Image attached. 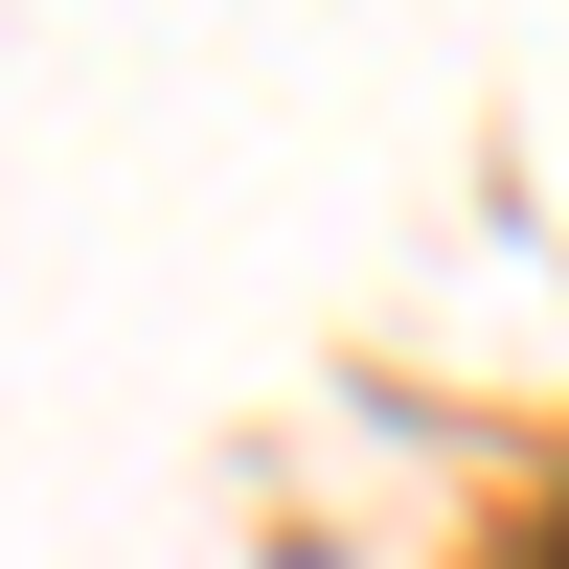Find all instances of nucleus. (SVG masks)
I'll return each mask as SVG.
<instances>
[{
    "instance_id": "nucleus-1",
    "label": "nucleus",
    "mask_w": 569,
    "mask_h": 569,
    "mask_svg": "<svg viewBox=\"0 0 569 569\" xmlns=\"http://www.w3.org/2000/svg\"><path fill=\"white\" fill-rule=\"evenodd\" d=\"M547 569H569V547H547Z\"/></svg>"
}]
</instances>
